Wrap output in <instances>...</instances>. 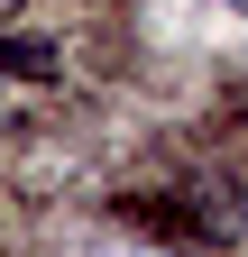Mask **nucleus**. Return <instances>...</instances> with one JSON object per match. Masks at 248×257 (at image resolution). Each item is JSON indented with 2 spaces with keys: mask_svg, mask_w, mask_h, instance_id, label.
Wrapping results in <instances>:
<instances>
[{
  "mask_svg": "<svg viewBox=\"0 0 248 257\" xmlns=\"http://www.w3.org/2000/svg\"><path fill=\"white\" fill-rule=\"evenodd\" d=\"M0 74H19V83H55V74H65V55H55L46 37H10V28H0Z\"/></svg>",
  "mask_w": 248,
  "mask_h": 257,
  "instance_id": "1",
  "label": "nucleus"
},
{
  "mask_svg": "<svg viewBox=\"0 0 248 257\" xmlns=\"http://www.w3.org/2000/svg\"><path fill=\"white\" fill-rule=\"evenodd\" d=\"M10 19H19V0H0V28H10Z\"/></svg>",
  "mask_w": 248,
  "mask_h": 257,
  "instance_id": "2",
  "label": "nucleus"
}]
</instances>
